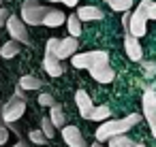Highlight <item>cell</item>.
Returning <instances> with one entry per match:
<instances>
[{
  "label": "cell",
  "instance_id": "16",
  "mask_svg": "<svg viewBox=\"0 0 156 147\" xmlns=\"http://www.w3.org/2000/svg\"><path fill=\"white\" fill-rule=\"evenodd\" d=\"M24 92H34V90H41L43 87V79L34 77V75H24L20 77V83H17Z\"/></svg>",
  "mask_w": 156,
  "mask_h": 147
},
{
  "label": "cell",
  "instance_id": "38",
  "mask_svg": "<svg viewBox=\"0 0 156 147\" xmlns=\"http://www.w3.org/2000/svg\"><path fill=\"white\" fill-rule=\"evenodd\" d=\"M2 2H5V0H0V7H2Z\"/></svg>",
  "mask_w": 156,
  "mask_h": 147
},
{
  "label": "cell",
  "instance_id": "33",
  "mask_svg": "<svg viewBox=\"0 0 156 147\" xmlns=\"http://www.w3.org/2000/svg\"><path fill=\"white\" fill-rule=\"evenodd\" d=\"M13 147H30V145H28V143H26V141H17V143H15V145H13Z\"/></svg>",
  "mask_w": 156,
  "mask_h": 147
},
{
  "label": "cell",
  "instance_id": "21",
  "mask_svg": "<svg viewBox=\"0 0 156 147\" xmlns=\"http://www.w3.org/2000/svg\"><path fill=\"white\" fill-rule=\"evenodd\" d=\"M109 147H135V141L126 134H118V136H111L109 141Z\"/></svg>",
  "mask_w": 156,
  "mask_h": 147
},
{
  "label": "cell",
  "instance_id": "7",
  "mask_svg": "<svg viewBox=\"0 0 156 147\" xmlns=\"http://www.w3.org/2000/svg\"><path fill=\"white\" fill-rule=\"evenodd\" d=\"M5 28L9 30V36H11V41H17L20 45L22 43H30V39H28V30H26V24L22 22V17L20 15H9V19H7V24H5Z\"/></svg>",
  "mask_w": 156,
  "mask_h": 147
},
{
  "label": "cell",
  "instance_id": "19",
  "mask_svg": "<svg viewBox=\"0 0 156 147\" xmlns=\"http://www.w3.org/2000/svg\"><path fill=\"white\" fill-rule=\"evenodd\" d=\"M22 51V45L17 43V41H7L2 47H0V56H2V58H7V60H11V58H15L17 53Z\"/></svg>",
  "mask_w": 156,
  "mask_h": 147
},
{
  "label": "cell",
  "instance_id": "28",
  "mask_svg": "<svg viewBox=\"0 0 156 147\" xmlns=\"http://www.w3.org/2000/svg\"><path fill=\"white\" fill-rule=\"evenodd\" d=\"M9 9H5V7H0V28H5V24H7V19H9Z\"/></svg>",
  "mask_w": 156,
  "mask_h": 147
},
{
  "label": "cell",
  "instance_id": "22",
  "mask_svg": "<svg viewBox=\"0 0 156 147\" xmlns=\"http://www.w3.org/2000/svg\"><path fill=\"white\" fill-rule=\"evenodd\" d=\"M111 11H118V13H126L135 7V0H111L109 2Z\"/></svg>",
  "mask_w": 156,
  "mask_h": 147
},
{
  "label": "cell",
  "instance_id": "26",
  "mask_svg": "<svg viewBox=\"0 0 156 147\" xmlns=\"http://www.w3.org/2000/svg\"><path fill=\"white\" fill-rule=\"evenodd\" d=\"M37 100H39V104H41V107H54V104H56L54 96H51V94H47V92L39 94V98H37Z\"/></svg>",
  "mask_w": 156,
  "mask_h": 147
},
{
  "label": "cell",
  "instance_id": "13",
  "mask_svg": "<svg viewBox=\"0 0 156 147\" xmlns=\"http://www.w3.org/2000/svg\"><path fill=\"white\" fill-rule=\"evenodd\" d=\"M79 49V41L75 36H64L60 39V53H58V60H66V58H73Z\"/></svg>",
  "mask_w": 156,
  "mask_h": 147
},
{
  "label": "cell",
  "instance_id": "23",
  "mask_svg": "<svg viewBox=\"0 0 156 147\" xmlns=\"http://www.w3.org/2000/svg\"><path fill=\"white\" fill-rule=\"evenodd\" d=\"M41 132L45 134L47 141L56 136V128H54V124L49 121V117H43V119H41Z\"/></svg>",
  "mask_w": 156,
  "mask_h": 147
},
{
  "label": "cell",
  "instance_id": "5",
  "mask_svg": "<svg viewBox=\"0 0 156 147\" xmlns=\"http://www.w3.org/2000/svg\"><path fill=\"white\" fill-rule=\"evenodd\" d=\"M26 113V100H20L15 96H11L7 102H2V124H17Z\"/></svg>",
  "mask_w": 156,
  "mask_h": 147
},
{
  "label": "cell",
  "instance_id": "10",
  "mask_svg": "<svg viewBox=\"0 0 156 147\" xmlns=\"http://www.w3.org/2000/svg\"><path fill=\"white\" fill-rule=\"evenodd\" d=\"M90 77L96 81V83H111L115 79V70L109 66V64H98V66H92L88 68Z\"/></svg>",
  "mask_w": 156,
  "mask_h": 147
},
{
  "label": "cell",
  "instance_id": "17",
  "mask_svg": "<svg viewBox=\"0 0 156 147\" xmlns=\"http://www.w3.org/2000/svg\"><path fill=\"white\" fill-rule=\"evenodd\" d=\"M49 121L54 124V128H56V130H58V128L62 130V128L66 126V117H64V111H62V107H60L58 102H56L54 107H49Z\"/></svg>",
  "mask_w": 156,
  "mask_h": 147
},
{
  "label": "cell",
  "instance_id": "2",
  "mask_svg": "<svg viewBox=\"0 0 156 147\" xmlns=\"http://www.w3.org/2000/svg\"><path fill=\"white\" fill-rule=\"evenodd\" d=\"M49 9H51V7L43 5L41 0H24V2H22V9H20V11H22L20 17H22V22H24L26 26H41Z\"/></svg>",
  "mask_w": 156,
  "mask_h": 147
},
{
  "label": "cell",
  "instance_id": "11",
  "mask_svg": "<svg viewBox=\"0 0 156 147\" xmlns=\"http://www.w3.org/2000/svg\"><path fill=\"white\" fill-rule=\"evenodd\" d=\"M75 104H77L79 115H81L83 119H88L90 111L94 109V102H92V98H90V94H88L86 90H77V92H75Z\"/></svg>",
  "mask_w": 156,
  "mask_h": 147
},
{
  "label": "cell",
  "instance_id": "31",
  "mask_svg": "<svg viewBox=\"0 0 156 147\" xmlns=\"http://www.w3.org/2000/svg\"><path fill=\"white\" fill-rule=\"evenodd\" d=\"M13 96H15V98H20V100H26V92H24L20 85L15 87V94H13Z\"/></svg>",
  "mask_w": 156,
  "mask_h": 147
},
{
  "label": "cell",
  "instance_id": "30",
  "mask_svg": "<svg viewBox=\"0 0 156 147\" xmlns=\"http://www.w3.org/2000/svg\"><path fill=\"white\" fill-rule=\"evenodd\" d=\"M128 22H130V11H126L122 15V28H124V32H128Z\"/></svg>",
  "mask_w": 156,
  "mask_h": 147
},
{
  "label": "cell",
  "instance_id": "37",
  "mask_svg": "<svg viewBox=\"0 0 156 147\" xmlns=\"http://www.w3.org/2000/svg\"><path fill=\"white\" fill-rule=\"evenodd\" d=\"M47 2H58V0H47Z\"/></svg>",
  "mask_w": 156,
  "mask_h": 147
},
{
  "label": "cell",
  "instance_id": "12",
  "mask_svg": "<svg viewBox=\"0 0 156 147\" xmlns=\"http://www.w3.org/2000/svg\"><path fill=\"white\" fill-rule=\"evenodd\" d=\"M77 19L79 22H101L105 17V13L98 9V7H92V5H83V7H77Z\"/></svg>",
  "mask_w": 156,
  "mask_h": 147
},
{
  "label": "cell",
  "instance_id": "15",
  "mask_svg": "<svg viewBox=\"0 0 156 147\" xmlns=\"http://www.w3.org/2000/svg\"><path fill=\"white\" fill-rule=\"evenodd\" d=\"M64 22H66V13H62L60 9H49L47 15H45V19H43V26H47V28H58V26H62Z\"/></svg>",
  "mask_w": 156,
  "mask_h": 147
},
{
  "label": "cell",
  "instance_id": "6",
  "mask_svg": "<svg viewBox=\"0 0 156 147\" xmlns=\"http://www.w3.org/2000/svg\"><path fill=\"white\" fill-rule=\"evenodd\" d=\"M141 111L152 130V136H156V92L152 87H147L141 96Z\"/></svg>",
  "mask_w": 156,
  "mask_h": 147
},
{
  "label": "cell",
  "instance_id": "27",
  "mask_svg": "<svg viewBox=\"0 0 156 147\" xmlns=\"http://www.w3.org/2000/svg\"><path fill=\"white\" fill-rule=\"evenodd\" d=\"M7 143H9V128L0 126V147H5Z\"/></svg>",
  "mask_w": 156,
  "mask_h": 147
},
{
  "label": "cell",
  "instance_id": "24",
  "mask_svg": "<svg viewBox=\"0 0 156 147\" xmlns=\"http://www.w3.org/2000/svg\"><path fill=\"white\" fill-rule=\"evenodd\" d=\"M45 53H51V56L58 58V53H60V39L51 36V39L47 41V45H45ZM60 62H62V60H60Z\"/></svg>",
  "mask_w": 156,
  "mask_h": 147
},
{
  "label": "cell",
  "instance_id": "32",
  "mask_svg": "<svg viewBox=\"0 0 156 147\" xmlns=\"http://www.w3.org/2000/svg\"><path fill=\"white\" fill-rule=\"evenodd\" d=\"M58 2H62V5H66V7H77L79 0H58Z\"/></svg>",
  "mask_w": 156,
  "mask_h": 147
},
{
  "label": "cell",
  "instance_id": "35",
  "mask_svg": "<svg viewBox=\"0 0 156 147\" xmlns=\"http://www.w3.org/2000/svg\"><path fill=\"white\" fill-rule=\"evenodd\" d=\"M88 147H103V145H101V143L96 141V143H92V145H88Z\"/></svg>",
  "mask_w": 156,
  "mask_h": 147
},
{
  "label": "cell",
  "instance_id": "34",
  "mask_svg": "<svg viewBox=\"0 0 156 147\" xmlns=\"http://www.w3.org/2000/svg\"><path fill=\"white\" fill-rule=\"evenodd\" d=\"M0 126H5L2 124V102H0Z\"/></svg>",
  "mask_w": 156,
  "mask_h": 147
},
{
  "label": "cell",
  "instance_id": "18",
  "mask_svg": "<svg viewBox=\"0 0 156 147\" xmlns=\"http://www.w3.org/2000/svg\"><path fill=\"white\" fill-rule=\"evenodd\" d=\"M88 119H90V121H98V124H103V121L111 119V109H109L107 104H98V107H94V109L90 111Z\"/></svg>",
  "mask_w": 156,
  "mask_h": 147
},
{
  "label": "cell",
  "instance_id": "9",
  "mask_svg": "<svg viewBox=\"0 0 156 147\" xmlns=\"http://www.w3.org/2000/svg\"><path fill=\"white\" fill-rule=\"evenodd\" d=\"M124 51H126L128 60H133V62H141V60H143L141 43H139V39H135L133 34H124Z\"/></svg>",
  "mask_w": 156,
  "mask_h": 147
},
{
  "label": "cell",
  "instance_id": "20",
  "mask_svg": "<svg viewBox=\"0 0 156 147\" xmlns=\"http://www.w3.org/2000/svg\"><path fill=\"white\" fill-rule=\"evenodd\" d=\"M66 28H69V36L79 39V34H81V22L77 19L75 13L73 15H66Z\"/></svg>",
  "mask_w": 156,
  "mask_h": 147
},
{
  "label": "cell",
  "instance_id": "39",
  "mask_svg": "<svg viewBox=\"0 0 156 147\" xmlns=\"http://www.w3.org/2000/svg\"><path fill=\"white\" fill-rule=\"evenodd\" d=\"M105 2H107V5H109V2H111V0H105Z\"/></svg>",
  "mask_w": 156,
  "mask_h": 147
},
{
  "label": "cell",
  "instance_id": "1",
  "mask_svg": "<svg viewBox=\"0 0 156 147\" xmlns=\"http://www.w3.org/2000/svg\"><path fill=\"white\" fill-rule=\"evenodd\" d=\"M143 119V115H139V113H130V115H126V117H118V119H107V121H103L98 128H96V132H94V136H96V141L98 143H103V141H109L111 136H118V134H126L130 128H135L139 121Z\"/></svg>",
  "mask_w": 156,
  "mask_h": 147
},
{
  "label": "cell",
  "instance_id": "36",
  "mask_svg": "<svg viewBox=\"0 0 156 147\" xmlns=\"http://www.w3.org/2000/svg\"><path fill=\"white\" fill-rule=\"evenodd\" d=\"M135 147H145V145L143 143H135Z\"/></svg>",
  "mask_w": 156,
  "mask_h": 147
},
{
  "label": "cell",
  "instance_id": "29",
  "mask_svg": "<svg viewBox=\"0 0 156 147\" xmlns=\"http://www.w3.org/2000/svg\"><path fill=\"white\" fill-rule=\"evenodd\" d=\"M150 19H156V2L150 0V7H147V22Z\"/></svg>",
  "mask_w": 156,
  "mask_h": 147
},
{
  "label": "cell",
  "instance_id": "25",
  "mask_svg": "<svg viewBox=\"0 0 156 147\" xmlns=\"http://www.w3.org/2000/svg\"><path fill=\"white\" fill-rule=\"evenodd\" d=\"M28 141H30L32 145H45V143H47L45 134L41 132V128H39V130H30V132H28Z\"/></svg>",
  "mask_w": 156,
  "mask_h": 147
},
{
  "label": "cell",
  "instance_id": "14",
  "mask_svg": "<svg viewBox=\"0 0 156 147\" xmlns=\"http://www.w3.org/2000/svg\"><path fill=\"white\" fill-rule=\"evenodd\" d=\"M43 68H45V73H47L49 77H60V75L64 73L62 62H60L56 56H51V53H45V56H43Z\"/></svg>",
  "mask_w": 156,
  "mask_h": 147
},
{
  "label": "cell",
  "instance_id": "3",
  "mask_svg": "<svg viewBox=\"0 0 156 147\" xmlns=\"http://www.w3.org/2000/svg\"><path fill=\"white\" fill-rule=\"evenodd\" d=\"M147 7H150V0H141L137 5V9L130 13V22H128V32L135 39H141L147 34Z\"/></svg>",
  "mask_w": 156,
  "mask_h": 147
},
{
  "label": "cell",
  "instance_id": "8",
  "mask_svg": "<svg viewBox=\"0 0 156 147\" xmlns=\"http://www.w3.org/2000/svg\"><path fill=\"white\" fill-rule=\"evenodd\" d=\"M60 134H62V141L69 147H88V143H86V138H83V134L77 126H64L60 130Z\"/></svg>",
  "mask_w": 156,
  "mask_h": 147
},
{
  "label": "cell",
  "instance_id": "4",
  "mask_svg": "<svg viewBox=\"0 0 156 147\" xmlns=\"http://www.w3.org/2000/svg\"><path fill=\"white\" fill-rule=\"evenodd\" d=\"M73 66L77 70H88L92 66H98V64H109V53L103 51V49H92V51H83V53H75L71 58Z\"/></svg>",
  "mask_w": 156,
  "mask_h": 147
}]
</instances>
